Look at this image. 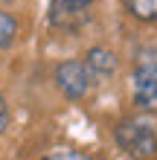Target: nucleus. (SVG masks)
<instances>
[{"instance_id":"obj_2","label":"nucleus","mask_w":157,"mask_h":160,"mask_svg":"<svg viewBox=\"0 0 157 160\" xmlns=\"http://www.w3.org/2000/svg\"><path fill=\"white\" fill-rule=\"evenodd\" d=\"M134 102L140 111L157 114V52L143 50L134 64Z\"/></svg>"},{"instance_id":"obj_10","label":"nucleus","mask_w":157,"mask_h":160,"mask_svg":"<svg viewBox=\"0 0 157 160\" xmlns=\"http://www.w3.org/2000/svg\"><path fill=\"white\" fill-rule=\"evenodd\" d=\"M70 3H73V6H79V9H85V6L93 3V0H70Z\"/></svg>"},{"instance_id":"obj_1","label":"nucleus","mask_w":157,"mask_h":160,"mask_svg":"<svg viewBox=\"0 0 157 160\" xmlns=\"http://www.w3.org/2000/svg\"><path fill=\"white\" fill-rule=\"evenodd\" d=\"M114 137H116L119 148L134 160H151L157 154V134H154V128L149 122H143V119H134V117L122 119L114 128Z\"/></svg>"},{"instance_id":"obj_5","label":"nucleus","mask_w":157,"mask_h":160,"mask_svg":"<svg viewBox=\"0 0 157 160\" xmlns=\"http://www.w3.org/2000/svg\"><path fill=\"white\" fill-rule=\"evenodd\" d=\"M85 64H87V70H90V76L93 79H108V76H114V70H116V55L108 50V47H93V50H87L85 55Z\"/></svg>"},{"instance_id":"obj_4","label":"nucleus","mask_w":157,"mask_h":160,"mask_svg":"<svg viewBox=\"0 0 157 160\" xmlns=\"http://www.w3.org/2000/svg\"><path fill=\"white\" fill-rule=\"evenodd\" d=\"M50 21H52V26H61V29H76V26L85 21V9L73 6L70 0H52Z\"/></svg>"},{"instance_id":"obj_7","label":"nucleus","mask_w":157,"mask_h":160,"mask_svg":"<svg viewBox=\"0 0 157 160\" xmlns=\"http://www.w3.org/2000/svg\"><path fill=\"white\" fill-rule=\"evenodd\" d=\"M15 35H17V21L9 12H0V50L15 44Z\"/></svg>"},{"instance_id":"obj_3","label":"nucleus","mask_w":157,"mask_h":160,"mask_svg":"<svg viewBox=\"0 0 157 160\" xmlns=\"http://www.w3.org/2000/svg\"><path fill=\"white\" fill-rule=\"evenodd\" d=\"M90 82H93V76H90L87 64L79 61V58H67V61H61L58 67H55V84H58V90L67 99H73V102L81 99L90 90Z\"/></svg>"},{"instance_id":"obj_9","label":"nucleus","mask_w":157,"mask_h":160,"mask_svg":"<svg viewBox=\"0 0 157 160\" xmlns=\"http://www.w3.org/2000/svg\"><path fill=\"white\" fill-rule=\"evenodd\" d=\"M9 125V108H6V99H3V93H0V134L6 131Z\"/></svg>"},{"instance_id":"obj_8","label":"nucleus","mask_w":157,"mask_h":160,"mask_svg":"<svg viewBox=\"0 0 157 160\" xmlns=\"http://www.w3.org/2000/svg\"><path fill=\"white\" fill-rule=\"evenodd\" d=\"M44 160H90V157L76 152V148H55V152H50Z\"/></svg>"},{"instance_id":"obj_6","label":"nucleus","mask_w":157,"mask_h":160,"mask_svg":"<svg viewBox=\"0 0 157 160\" xmlns=\"http://www.w3.org/2000/svg\"><path fill=\"white\" fill-rule=\"evenodd\" d=\"M125 9L143 23H157V0H122Z\"/></svg>"}]
</instances>
